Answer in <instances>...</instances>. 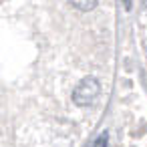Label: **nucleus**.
Masks as SVG:
<instances>
[{
  "mask_svg": "<svg viewBox=\"0 0 147 147\" xmlns=\"http://www.w3.org/2000/svg\"><path fill=\"white\" fill-rule=\"evenodd\" d=\"M93 147H107V133H103V135L93 143Z\"/></svg>",
  "mask_w": 147,
  "mask_h": 147,
  "instance_id": "nucleus-3",
  "label": "nucleus"
},
{
  "mask_svg": "<svg viewBox=\"0 0 147 147\" xmlns=\"http://www.w3.org/2000/svg\"><path fill=\"white\" fill-rule=\"evenodd\" d=\"M99 95H101L99 81L93 79V77H87V79H83L75 87V91H73V103L79 105V107H89V105H93L99 99Z\"/></svg>",
  "mask_w": 147,
  "mask_h": 147,
  "instance_id": "nucleus-1",
  "label": "nucleus"
},
{
  "mask_svg": "<svg viewBox=\"0 0 147 147\" xmlns=\"http://www.w3.org/2000/svg\"><path fill=\"white\" fill-rule=\"evenodd\" d=\"M71 6L73 8H79V10H93L97 6V2H73Z\"/></svg>",
  "mask_w": 147,
  "mask_h": 147,
  "instance_id": "nucleus-2",
  "label": "nucleus"
}]
</instances>
